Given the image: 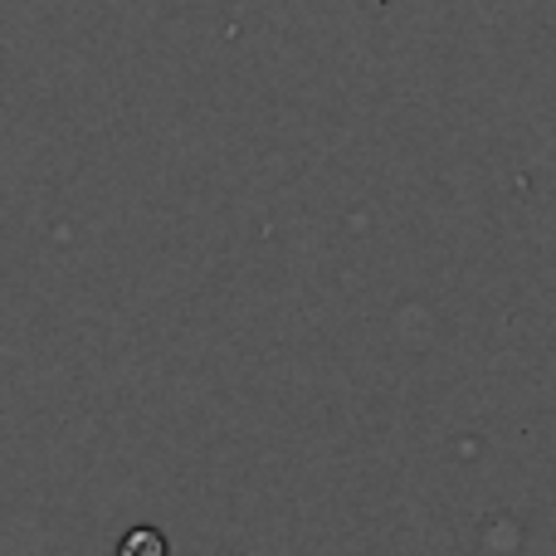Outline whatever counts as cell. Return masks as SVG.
Returning a JSON list of instances; mask_svg holds the SVG:
<instances>
[{
	"mask_svg": "<svg viewBox=\"0 0 556 556\" xmlns=\"http://www.w3.org/2000/svg\"><path fill=\"white\" fill-rule=\"evenodd\" d=\"M117 556H166V542H162V532L137 528V532H127V538H123Z\"/></svg>",
	"mask_w": 556,
	"mask_h": 556,
	"instance_id": "obj_1",
	"label": "cell"
}]
</instances>
